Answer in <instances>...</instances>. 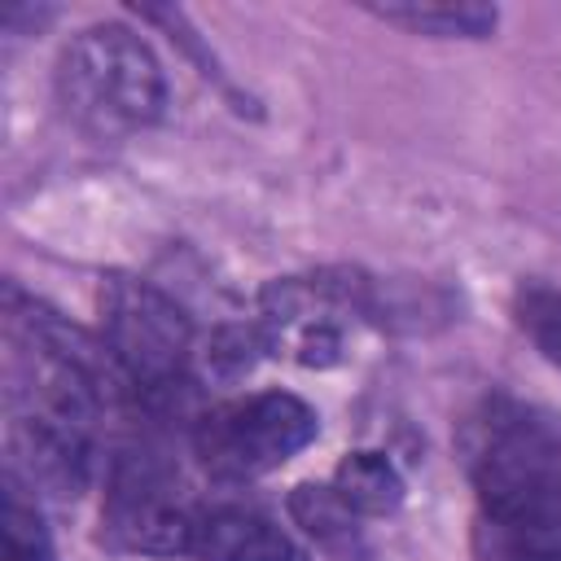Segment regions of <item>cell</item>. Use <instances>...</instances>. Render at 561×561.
<instances>
[{
    "label": "cell",
    "mask_w": 561,
    "mask_h": 561,
    "mask_svg": "<svg viewBox=\"0 0 561 561\" xmlns=\"http://www.w3.org/2000/svg\"><path fill=\"white\" fill-rule=\"evenodd\" d=\"M482 504L478 539L561 552V421L517 399H486L460 430Z\"/></svg>",
    "instance_id": "1"
},
{
    "label": "cell",
    "mask_w": 561,
    "mask_h": 561,
    "mask_svg": "<svg viewBox=\"0 0 561 561\" xmlns=\"http://www.w3.org/2000/svg\"><path fill=\"white\" fill-rule=\"evenodd\" d=\"M61 110L101 140L149 127L162 114L167 83L149 44L127 26H88L57 61Z\"/></svg>",
    "instance_id": "2"
},
{
    "label": "cell",
    "mask_w": 561,
    "mask_h": 561,
    "mask_svg": "<svg viewBox=\"0 0 561 561\" xmlns=\"http://www.w3.org/2000/svg\"><path fill=\"white\" fill-rule=\"evenodd\" d=\"M101 342L136 394H162L184 373L193 329L158 285L110 276L101 285Z\"/></svg>",
    "instance_id": "3"
},
{
    "label": "cell",
    "mask_w": 561,
    "mask_h": 561,
    "mask_svg": "<svg viewBox=\"0 0 561 561\" xmlns=\"http://www.w3.org/2000/svg\"><path fill=\"white\" fill-rule=\"evenodd\" d=\"M311 438H316V412L285 390H259L219 403L193 430V447L202 465L224 482L259 478L285 465L289 456H298Z\"/></svg>",
    "instance_id": "4"
},
{
    "label": "cell",
    "mask_w": 561,
    "mask_h": 561,
    "mask_svg": "<svg viewBox=\"0 0 561 561\" xmlns=\"http://www.w3.org/2000/svg\"><path fill=\"white\" fill-rule=\"evenodd\" d=\"M368 311H373L368 280L351 272L294 276V280H276L263 294L259 337L263 351L289 355L298 364H333L342 359L346 324Z\"/></svg>",
    "instance_id": "5"
},
{
    "label": "cell",
    "mask_w": 561,
    "mask_h": 561,
    "mask_svg": "<svg viewBox=\"0 0 561 561\" xmlns=\"http://www.w3.org/2000/svg\"><path fill=\"white\" fill-rule=\"evenodd\" d=\"M184 557L193 561H307V552L250 504H193Z\"/></svg>",
    "instance_id": "6"
},
{
    "label": "cell",
    "mask_w": 561,
    "mask_h": 561,
    "mask_svg": "<svg viewBox=\"0 0 561 561\" xmlns=\"http://www.w3.org/2000/svg\"><path fill=\"white\" fill-rule=\"evenodd\" d=\"M289 513L294 522L316 539V548H324L333 561H368V543L359 530V513L346 508V500L329 486L302 482L289 495Z\"/></svg>",
    "instance_id": "7"
},
{
    "label": "cell",
    "mask_w": 561,
    "mask_h": 561,
    "mask_svg": "<svg viewBox=\"0 0 561 561\" xmlns=\"http://www.w3.org/2000/svg\"><path fill=\"white\" fill-rule=\"evenodd\" d=\"M333 491L346 500L351 513L386 517L403 500V478L381 451H351L333 473Z\"/></svg>",
    "instance_id": "8"
},
{
    "label": "cell",
    "mask_w": 561,
    "mask_h": 561,
    "mask_svg": "<svg viewBox=\"0 0 561 561\" xmlns=\"http://www.w3.org/2000/svg\"><path fill=\"white\" fill-rule=\"evenodd\" d=\"M381 22L408 26L416 35H438V39H482L495 31V9L486 4H377L373 9Z\"/></svg>",
    "instance_id": "9"
},
{
    "label": "cell",
    "mask_w": 561,
    "mask_h": 561,
    "mask_svg": "<svg viewBox=\"0 0 561 561\" xmlns=\"http://www.w3.org/2000/svg\"><path fill=\"white\" fill-rule=\"evenodd\" d=\"M4 561H53V539L39 522V508L22 495L13 473L4 495Z\"/></svg>",
    "instance_id": "10"
},
{
    "label": "cell",
    "mask_w": 561,
    "mask_h": 561,
    "mask_svg": "<svg viewBox=\"0 0 561 561\" xmlns=\"http://www.w3.org/2000/svg\"><path fill=\"white\" fill-rule=\"evenodd\" d=\"M517 320L530 333V342L552 364H561V294L557 289H543V285L522 289L517 294Z\"/></svg>",
    "instance_id": "11"
},
{
    "label": "cell",
    "mask_w": 561,
    "mask_h": 561,
    "mask_svg": "<svg viewBox=\"0 0 561 561\" xmlns=\"http://www.w3.org/2000/svg\"><path fill=\"white\" fill-rule=\"evenodd\" d=\"M482 561H561V552L548 548H522V543H495V539H478Z\"/></svg>",
    "instance_id": "12"
}]
</instances>
